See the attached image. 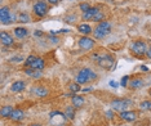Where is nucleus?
<instances>
[{"label":"nucleus","instance_id":"f257e3e1","mask_svg":"<svg viewBox=\"0 0 151 126\" xmlns=\"http://www.w3.org/2000/svg\"><path fill=\"white\" fill-rule=\"evenodd\" d=\"M111 28H112V26H111V23L110 22H106V21H102V22H99L97 27L94 28V31H93V36L96 37V39H104V37H106L109 35L110 32H111Z\"/></svg>","mask_w":151,"mask_h":126},{"label":"nucleus","instance_id":"f03ea898","mask_svg":"<svg viewBox=\"0 0 151 126\" xmlns=\"http://www.w3.org/2000/svg\"><path fill=\"white\" fill-rule=\"evenodd\" d=\"M93 59H96L98 62V64L105 70H111L114 66V58L110 54H94Z\"/></svg>","mask_w":151,"mask_h":126},{"label":"nucleus","instance_id":"7ed1b4c3","mask_svg":"<svg viewBox=\"0 0 151 126\" xmlns=\"http://www.w3.org/2000/svg\"><path fill=\"white\" fill-rule=\"evenodd\" d=\"M96 79H97V75H96L91 68H83L76 76V83L78 84H85V83H88V81H92V80H96Z\"/></svg>","mask_w":151,"mask_h":126},{"label":"nucleus","instance_id":"20e7f679","mask_svg":"<svg viewBox=\"0 0 151 126\" xmlns=\"http://www.w3.org/2000/svg\"><path fill=\"white\" fill-rule=\"evenodd\" d=\"M14 19V17L11 14V11H9L8 6H3L0 9V21H1L3 25H8V23H12V21Z\"/></svg>","mask_w":151,"mask_h":126},{"label":"nucleus","instance_id":"39448f33","mask_svg":"<svg viewBox=\"0 0 151 126\" xmlns=\"http://www.w3.org/2000/svg\"><path fill=\"white\" fill-rule=\"evenodd\" d=\"M49 118H50V122H52L53 126H61V124H63L65 122V118H67L65 113H61V112H52V113L49 115Z\"/></svg>","mask_w":151,"mask_h":126},{"label":"nucleus","instance_id":"423d86ee","mask_svg":"<svg viewBox=\"0 0 151 126\" xmlns=\"http://www.w3.org/2000/svg\"><path fill=\"white\" fill-rule=\"evenodd\" d=\"M132 52L134 54H137V56L146 54V52H147L146 43H143V41H134L132 44Z\"/></svg>","mask_w":151,"mask_h":126},{"label":"nucleus","instance_id":"0eeeda50","mask_svg":"<svg viewBox=\"0 0 151 126\" xmlns=\"http://www.w3.org/2000/svg\"><path fill=\"white\" fill-rule=\"evenodd\" d=\"M34 13L37 16V17H44L48 13V6L43 1H39L34 5Z\"/></svg>","mask_w":151,"mask_h":126},{"label":"nucleus","instance_id":"6e6552de","mask_svg":"<svg viewBox=\"0 0 151 126\" xmlns=\"http://www.w3.org/2000/svg\"><path fill=\"white\" fill-rule=\"evenodd\" d=\"M79 46H80L81 49H84V50H89V49H92V48L94 46V40H92L91 37L84 36V37H81V39L79 40Z\"/></svg>","mask_w":151,"mask_h":126},{"label":"nucleus","instance_id":"1a4fd4ad","mask_svg":"<svg viewBox=\"0 0 151 126\" xmlns=\"http://www.w3.org/2000/svg\"><path fill=\"white\" fill-rule=\"evenodd\" d=\"M128 103H129V102L123 100V99H115V100H112L111 107H112V110H115V111L123 112V111H125V108H127V105H128Z\"/></svg>","mask_w":151,"mask_h":126},{"label":"nucleus","instance_id":"9d476101","mask_svg":"<svg viewBox=\"0 0 151 126\" xmlns=\"http://www.w3.org/2000/svg\"><path fill=\"white\" fill-rule=\"evenodd\" d=\"M120 118L124 121H128V122H132V121H136L137 118V113L133 111H123L120 112Z\"/></svg>","mask_w":151,"mask_h":126},{"label":"nucleus","instance_id":"9b49d317","mask_svg":"<svg viewBox=\"0 0 151 126\" xmlns=\"http://www.w3.org/2000/svg\"><path fill=\"white\" fill-rule=\"evenodd\" d=\"M0 41H1L3 45H6V46H11L13 44V37L9 35L8 32L5 31H1V33H0Z\"/></svg>","mask_w":151,"mask_h":126},{"label":"nucleus","instance_id":"f8f14e48","mask_svg":"<svg viewBox=\"0 0 151 126\" xmlns=\"http://www.w3.org/2000/svg\"><path fill=\"white\" fill-rule=\"evenodd\" d=\"M44 66H45V62H44V59L36 57L35 62H34L31 66L29 67V68H32V70H36V71H42V70L44 68Z\"/></svg>","mask_w":151,"mask_h":126},{"label":"nucleus","instance_id":"ddd939ff","mask_svg":"<svg viewBox=\"0 0 151 126\" xmlns=\"http://www.w3.org/2000/svg\"><path fill=\"white\" fill-rule=\"evenodd\" d=\"M25 88H26L25 81H16V83H13V84H12L11 90H12V91H14V93H19V91L25 90Z\"/></svg>","mask_w":151,"mask_h":126},{"label":"nucleus","instance_id":"4468645a","mask_svg":"<svg viewBox=\"0 0 151 126\" xmlns=\"http://www.w3.org/2000/svg\"><path fill=\"white\" fill-rule=\"evenodd\" d=\"M27 35H29V31L25 27H17V28H14V36L17 39H25Z\"/></svg>","mask_w":151,"mask_h":126},{"label":"nucleus","instance_id":"2eb2a0df","mask_svg":"<svg viewBox=\"0 0 151 126\" xmlns=\"http://www.w3.org/2000/svg\"><path fill=\"white\" fill-rule=\"evenodd\" d=\"M13 107L11 105H4V107H1V110H0V115H1V117H11V115L13 113Z\"/></svg>","mask_w":151,"mask_h":126},{"label":"nucleus","instance_id":"dca6fc26","mask_svg":"<svg viewBox=\"0 0 151 126\" xmlns=\"http://www.w3.org/2000/svg\"><path fill=\"white\" fill-rule=\"evenodd\" d=\"M84 98L81 95H73V105L75 108H79L84 104Z\"/></svg>","mask_w":151,"mask_h":126},{"label":"nucleus","instance_id":"f3484780","mask_svg":"<svg viewBox=\"0 0 151 126\" xmlns=\"http://www.w3.org/2000/svg\"><path fill=\"white\" fill-rule=\"evenodd\" d=\"M23 117H25V113H23V111H21V110H14L13 113L11 115V118L13 121H21V120H23Z\"/></svg>","mask_w":151,"mask_h":126},{"label":"nucleus","instance_id":"a211bd4d","mask_svg":"<svg viewBox=\"0 0 151 126\" xmlns=\"http://www.w3.org/2000/svg\"><path fill=\"white\" fill-rule=\"evenodd\" d=\"M97 12H99L98 8H91L87 13H83V18L84 19H93V17L96 16Z\"/></svg>","mask_w":151,"mask_h":126},{"label":"nucleus","instance_id":"6ab92c4d","mask_svg":"<svg viewBox=\"0 0 151 126\" xmlns=\"http://www.w3.org/2000/svg\"><path fill=\"white\" fill-rule=\"evenodd\" d=\"M78 30L80 31L81 33H84V35H89V33L92 32V27L87 25V23H83V25H79L78 26Z\"/></svg>","mask_w":151,"mask_h":126},{"label":"nucleus","instance_id":"aec40b11","mask_svg":"<svg viewBox=\"0 0 151 126\" xmlns=\"http://www.w3.org/2000/svg\"><path fill=\"white\" fill-rule=\"evenodd\" d=\"M34 94L36 95V97H47L48 95V90L45 88H42V86H37L34 89Z\"/></svg>","mask_w":151,"mask_h":126},{"label":"nucleus","instance_id":"412c9836","mask_svg":"<svg viewBox=\"0 0 151 126\" xmlns=\"http://www.w3.org/2000/svg\"><path fill=\"white\" fill-rule=\"evenodd\" d=\"M129 84H130V88H132V89H138V88H141L143 85V81L141 79H133Z\"/></svg>","mask_w":151,"mask_h":126},{"label":"nucleus","instance_id":"4be33fe9","mask_svg":"<svg viewBox=\"0 0 151 126\" xmlns=\"http://www.w3.org/2000/svg\"><path fill=\"white\" fill-rule=\"evenodd\" d=\"M65 116L70 120H73L75 117V111H74V107H66V111H65Z\"/></svg>","mask_w":151,"mask_h":126},{"label":"nucleus","instance_id":"5701e85b","mask_svg":"<svg viewBox=\"0 0 151 126\" xmlns=\"http://www.w3.org/2000/svg\"><path fill=\"white\" fill-rule=\"evenodd\" d=\"M139 108L143 111H150L151 110V100H143L139 104Z\"/></svg>","mask_w":151,"mask_h":126},{"label":"nucleus","instance_id":"b1692460","mask_svg":"<svg viewBox=\"0 0 151 126\" xmlns=\"http://www.w3.org/2000/svg\"><path fill=\"white\" fill-rule=\"evenodd\" d=\"M18 21L22 22V23H29L30 22V17L26 14V13H21V14L18 16Z\"/></svg>","mask_w":151,"mask_h":126},{"label":"nucleus","instance_id":"393cba45","mask_svg":"<svg viewBox=\"0 0 151 126\" xmlns=\"http://www.w3.org/2000/svg\"><path fill=\"white\" fill-rule=\"evenodd\" d=\"M104 18H105V14H104V13H102V12H97L92 21H94V22H102V19H104Z\"/></svg>","mask_w":151,"mask_h":126},{"label":"nucleus","instance_id":"a878e982","mask_svg":"<svg viewBox=\"0 0 151 126\" xmlns=\"http://www.w3.org/2000/svg\"><path fill=\"white\" fill-rule=\"evenodd\" d=\"M35 59H36V57H34V56H30V57H29V58H27V59H26V62H25V66L27 67V68H29V67L31 66V64H32L34 62H35Z\"/></svg>","mask_w":151,"mask_h":126},{"label":"nucleus","instance_id":"bb28decb","mask_svg":"<svg viewBox=\"0 0 151 126\" xmlns=\"http://www.w3.org/2000/svg\"><path fill=\"white\" fill-rule=\"evenodd\" d=\"M91 8H92V6L89 5L88 3H83V4H80V11L83 12V13H87V12H88Z\"/></svg>","mask_w":151,"mask_h":126},{"label":"nucleus","instance_id":"cd10ccee","mask_svg":"<svg viewBox=\"0 0 151 126\" xmlns=\"http://www.w3.org/2000/svg\"><path fill=\"white\" fill-rule=\"evenodd\" d=\"M70 90L73 91V93H78V91L80 90V85H79L78 83L76 84H71L70 85Z\"/></svg>","mask_w":151,"mask_h":126},{"label":"nucleus","instance_id":"c85d7f7f","mask_svg":"<svg viewBox=\"0 0 151 126\" xmlns=\"http://www.w3.org/2000/svg\"><path fill=\"white\" fill-rule=\"evenodd\" d=\"M128 79H129L128 76H124L122 79V83H120V85H122V86H127V85H128Z\"/></svg>","mask_w":151,"mask_h":126},{"label":"nucleus","instance_id":"c756f323","mask_svg":"<svg viewBox=\"0 0 151 126\" xmlns=\"http://www.w3.org/2000/svg\"><path fill=\"white\" fill-rule=\"evenodd\" d=\"M25 72H26V75H27V76H34V73H35V72H34V70L32 68H26L25 70Z\"/></svg>","mask_w":151,"mask_h":126},{"label":"nucleus","instance_id":"7c9ffc66","mask_svg":"<svg viewBox=\"0 0 151 126\" xmlns=\"http://www.w3.org/2000/svg\"><path fill=\"white\" fill-rule=\"evenodd\" d=\"M12 62H21L22 61V57H16V58H12Z\"/></svg>","mask_w":151,"mask_h":126},{"label":"nucleus","instance_id":"2f4dec72","mask_svg":"<svg viewBox=\"0 0 151 126\" xmlns=\"http://www.w3.org/2000/svg\"><path fill=\"white\" fill-rule=\"evenodd\" d=\"M40 76H42V73H40V71H36V72L34 73V76H32V77H34V79H39Z\"/></svg>","mask_w":151,"mask_h":126},{"label":"nucleus","instance_id":"473e14b6","mask_svg":"<svg viewBox=\"0 0 151 126\" xmlns=\"http://www.w3.org/2000/svg\"><path fill=\"white\" fill-rule=\"evenodd\" d=\"M49 39H50V41H52V43H54V44H57V43H58V39H57V37L49 36Z\"/></svg>","mask_w":151,"mask_h":126},{"label":"nucleus","instance_id":"72a5a7b5","mask_svg":"<svg viewBox=\"0 0 151 126\" xmlns=\"http://www.w3.org/2000/svg\"><path fill=\"white\" fill-rule=\"evenodd\" d=\"M106 115H107V117H109V118L114 117V113H112V112H111V111H107V112H106Z\"/></svg>","mask_w":151,"mask_h":126},{"label":"nucleus","instance_id":"f704fd0d","mask_svg":"<svg viewBox=\"0 0 151 126\" xmlns=\"http://www.w3.org/2000/svg\"><path fill=\"white\" fill-rule=\"evenodd\" d=\"M146 57H147V58H150V59H151V48H150V49H147V52H146Z\"/></svg>","mask_w":151,"mask_h":126},{"label":"nucleus","instance_id":"c9c22d12","mask_svg":"<svg viewBox=\"0 0 151 126\" xmlns=\"http://www.w3.org/2000/svg\"><path fill=\"white\" fill-rule=\"evenodd\" d=\"M110 85H111V86H112V88H116V86H118V84H116V83H115V81H114V80H112V81H110Z\"/></svg>","mask_w":151,"mask_h":126},{"label":"nucleus","instance_id":"e433bc0d","mask_svg":"<svg viewBox=\"0 0 151 126\" xmlns=\"http://www.w3.org/2000/svg\"><path fill=\"white\" fill-rule=\"evenodd\" d=\"M42 35H43L42 31H39V30H37V31H35V36H42Z\"/></svg>","mask_w":151,"mask_h":126},{"label":"nucleus","instance_id":"4c0bfd02","mask_svg":"<svg viewBox=\"0 0 151 126\" xmlns=\"http://www.w3.org/2000/svg\"><path fill=\"white\" fill-rule=\"evenodd\" d=\"M48 1H49L50 4H57V3H58V0H48Z\"/></svg>","mask_w":151,"mask_h":126},{"label":"nucleus","instance_id":"58836bf2","mask_svg":"<svg viewBox=\"0 0 151 126\" xmlns=\"http://www.w3.org/2000/svg\"><path fill=\"white\" fill-rule=\"evenodd\" d=\"M58 32H61V33H67V32H70V31H68V30H60Z\"/></svg>","mask_w":151,"mask_h":126},{"label":"nucleus","instance_id":"ea45409f","mask_svg":"<svg viewBox=\"0 0 151 126\" xmlns=\"http://www.w3.org/2000/svg\"><path fill=\"white\" fill-rule=\"evenodd\" d=\"M141 70H142V71H147V67H145V66H142V67H141Z\"/></svg>","mask_w":151,"mask_h":126},{"label":"nucleus","instance_id":"a19ab883","mask_svg":"<svg viewBox=\"0 0 151 126\" xmlns=\"http://www.w3.org/2000/svg\"><path fill=\"white\" fill-rule=\"evenodd\" d=\"M30 126H42V125H40V124H31Z\"/></svg>","mask_w":151,"mask_h":126},{"label":"nucleus","instance_id":"79ce46f5","mask_svg":"<svg viewBox=\"0 0 151 126\" xmlns=\"http://www.w3.org/2000/svg\"><path fill=\"white\" fill-rule=\"evenodd\" d=\"M150 95H151V89H150Z\"/></svg>","mask_w":151,"mask_h":126}]
</instances>
